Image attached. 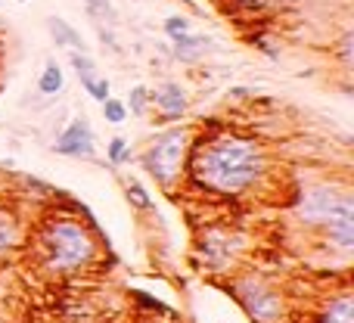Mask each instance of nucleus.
I'll use <instances>...</instances> for the list:
<instances>
[{
  "label": "nucleus",
  "mask_w": 354,
  "mask_h": 323,
  "mask_svg": "<svg viewBox=\"0 0 354 323\" xmlns=\"http://www.w3.org/2000/svg\"><path fill=\"white\" fill-rule=\"evenodd\" d=\"M193 174L214 193L239 196L268 174V153L258 140L221 134L193 153Z\"/></svg>",
  "instance_id": "nucleus-1"
},
{
  "label": "nucleus",
  "mask_w": 354,
  "mask_h": 323,
  "mask_svg": "<svg viewBox=\"0 0 354 323\" xmlns=\"http://www.w3.org/2000/svg\"><path fill=\"white\" fill-rule=\"evenodd\" d=\"M41 252L44 261L56 274L81 270L97 258V239L91 227L75 218H50L41 230Z\"/></svg>",
  "instance_id": "nucleus-2"
},
{
  "label": "nucleus",
  "mask_w": 354,
  "mask_h": 323,
  "mask_svg": "<svg viewBox=\"0 0 354 323\" xmlns=\"http://www.w3.org/2000/svg\"><path fill=\"white\" fill-rule=\"evenodd\" d=\"M189 149H193V134L187 128H171L165 134H159L143 153V168L147 174H153L165 190H171L183 171Z\"/></svg>",
  "instance_id": "nucleus-3"
},
{
  "label": "nucleus",
  "mask_w": 354,
  "mask_h": 323,
  "mask_svg": "<svg viewBox=\"0 0 354 323\" xmlns=\"http://www.w3.org/2000/svg\"><path fill=\"white\" fill-rule=\"evenodd\" d=\"M299 214L305 224H314V227H326L330 221L336 218H345V214H354V199L348 193H339L336 187H311L305 196H301V205H299Z\"/></svg>",
  "instance_id": "nucleus-4"
},
{
  "label": "nucleus",
  "mask_w": 354,
  "mask_h": 323,
  "mask_svg": "<svg viewBox=\"0 0 354 323\" xmlns=\"http://www.w3.org/2000/svg\"><path fill=\"white\" fill-rule=\"evenodd\" d=\"M239 305L245 308L255 323H280L283 314H286V305H283V295L277 289H270L264 280L258 277H243V280L233 286Z\"/></svg>",
  "instance_id": "nucleus-5"
},
{
  "label": "nucleus",
  "mask_w": 354,
  "mask_h": 323,
  "mask_svg": "<svg viewBox=\"0 0 354 323\" xmlns=\"http://www.w3.org/2000/svg\"><path fill=\"white\" fill-rule=\"evenodd\" d=\"M56 156H68V159H93V131L87 124V118H75L53 143Z\"/></svg>",
  "instance_id": "nucleus-6"
},
{
  "label": "nucleus",
  "mask_w": 354,
  "mask_h": 323,
  "mask_svg": "<svg viewBox=\"0 0 354 323\" xmlns=\"http://www.w3.org/2000/svg\"><path fill=\"white\" fill-rule=\"evenodd\" d=\"M149 103H156V109L162 112L165 122H174L187 112V91H183L177 81H162L153 93H149Z\"/></svg>",
  "instance_id": "nucleus-7"
},
{
  "label": "nucleus",
  "mask_w": 354,
  "mask_h": 323,
  "mask_svg": "<svg viewBox=\"0 0 354 323\" xmlns=\"http://www.w3.org/2000/svg\"><path fill=\"white\" fill-rule=\"evenodd\" d=\"M47 31H50V37H53L59 47H72V50H78V53H87V50H84V37H81L78 31L66 22V19L50 16L47 19Z\"/></svg>",
  "instance_id": "nucleus-8"
},
{
  "label": "nucleus",
  "mask_w": 354,
  "mask_h": 323,
  "mask_svg": "<svg viewBox=\"0 0 354 323\" xmlns=\"http://www.w3.org/2000/svg\"><path fill=\"white\" fill-rule=\"evenodd\" d=\"M208 47H212V41L202 35H187V37H177L174 41V59L180 62H199L202 56L208 53Z\"/></svg>",
  "instance_id": "nucleus-9"
},
{
  "label": "nucleus",
  "mask_w": 354,
  "mask_h": 323,
  "mask_svg": "<svg viewBox=\"0 0 354 323\" xmlns=\"http://www.w3.org/2000/svg\"><path fill=\"white\" fill-rule=\"evenodd\" d=\"M317 323H354V299L351 293H342L336 299H330V305L320 311Z\"/></svg>",
  "instance_id": "nucleus-10"
},
{
  "label": "nucleus",
  "mask_w": 354,
  "mask_h": 323,
  "mask_svg": "<svg viewBox=\"0 0 354 323\" xmlns=\"http://www.w3.org/2000/svg\"><path fill=\"white\" fill-rule=\"evenodd\" d=\"M324 230H326V239H330L333 246H339L342 252H348L354 246V214H345V218L330 221Z\"/></svg>",
  "instance_id": "nucleus-11"
},
{
  "label": "nucleus",
  "mask_w": 354,
  "mask_h": 323,
  "mask_svg": "<svg viewBox=\"0 0 354 323\" xmlns=\"http://www.w3.org/2000/svg\"><path fill=\"white\" fill-rule=\"evenodd\" d=\"M22 239V227H19V218L6 208H0V255L12 252Z\"/></svg>",
  "instance_id": "nucleus-12"
},
{
  "label": "nucleus",
  "mask_w": 354,
  "mask_h": 323,
  "mask_svg": "<svg viewBox=\"0 0 354 323\" xmlns=\"http://www.w3.org/2000/svg\"><path fill=\"white\" fill-rule=\"evenodd\" d=\"M84 6H87V16H91L97 25L112 28V25L118 22V12H115V6H112L109 0H84Z\"/></svg>",
  "instance_id": "nucleus-13"
},
{
  "label": "nucleus",
  "mask_w": 354,
  "mask_h": 323,
  "mask_svg": "<svg viewBox=\"0 0 354 323\" xmlns=\"http://www.w3.org/2000/svg\"><path fill=\"white\" fill-rule=\"evenodd\" d=\"M37 91L44 93V97H53V93H59L62 91V68L56 66L53 59L44 66V72H41V78H37Z\"/></svg>",
  "instance_id": "nucleus-14"
},
{
  "label": "nucleus",
  "mask_w": 354,
  "mask_h": 323,
  "mask_svg": "<svg viewBox=\"0 0 354 323\" xmlns=\"http://www.w3.org/2000/svg\"><path fill=\"white\" fill-rule=\"evenodd\" d=\"M78 78H81V84H84V91L91 93L93 100H100V103H103V100L109 97V81H106V78H100V75H97V68H93V72H81Z\"/></svg>",
  "instance_id": "nucleus-15"
},
{
  "label": "nucleus",
  "mask_w": 354,
  "mask_h": 323,
  "mask_svg": "<svg viewBox=\"0 0 354 323\" xmlns=\"http://www.w3.org/2000/svg\"><path fill=\"white\" fill-rule=\"evenodd\" d=\"M106 159H109L112 165H124L131 159V149H128V140L124 137H112L109 147H106Z\"/></svg>",
  "instance_id": "nucleus-16"
},
{
  "label": "nucleus",
  "mask_w": 354,
  "mask_h": 323,
  "mask_svg": "<svg viewBox=\"0 0 354 323\" xmlns=\"http://www.w3.org/2000/svg\"><path fill=\"white\" fill-rule=\"evenodd\" d=\"M103 116H106V122H109V124H122L124 118H128V109H124L122 100L106 97L103 100Z\"/></svg>",
  "instance_id": "nucleus-17"
},
{
  "label": "nucleus",
  "mask_w": 354,
  "mask_h": 323,
  "mask_svg": "<svg viewBox=\"0 0 354 323\" xmlns=\"http://www.w3.org/2000/svg\"><path fill=\"white\" fill-rule=\"evenodd\" d=\"M131 103L124 106V109H131L134 112V116H143V112H147V106H149V87H143V84H137L134 91H131Z\"/></svg>",
  "instance_id": "nucleus-18"
},
{
  "label": "nucleus",
  "mask_w": 354,
  "mask_h": 323,
  "mask_svg": "<svg viewBox=\"0 0 354 323\" xmlns=\"http://www.w3.org/2000/svg\"><path fill=\"white\" fill-rule=\"evenodd\" d=\"M165 35L171 37V41H177V37H187L189 35V22L183 16H168L165 19Z\"/></svg>",
  "instance_id": "nucleus-19"
},
{
  "label": "nucleus",
  "mask_w": 354,
  "mask_h": 323,
  "mask_svg": "<svg viewBox=\"0 0 354 323\" xmlns=\"http://www.w3.org/2000/svg\"><path fill=\"white\" fill-rule=\"evenodd\" d=\"M128 196H131V202H134V205L140 208V212H153V202H149L147 190H143L137 181H131V183H128Z\"/></svg>",
  "instance_id": "nucleus-20"
},
{
  "label": "nucleus",
  "mask_w": 354,
  "mask_h": 323,
  "mask_svg": "<svg viewBox=\"0 0 354 323\" xmlns=\"http://www.w3.org/2000/svg\"><path fill=\"white\" fill-rule=\"evenodd\" d=\"M68 62H72L75 66V72H93V68H97V62L91 59V56L87 53H78V50H72V53H68Z\"/></svg>",
  "instance_id": "nucleus-21"
},
{
  "label": "nucleus",
  "mask_w": 354,
  "mask_h": 323,
  "mask_svg": "<svg viewBox=\"0 0 354 323\" xmlns=\"http://www.w3.org/2000/svg\"><path fill=\"white\" fill-rule=\"evenodd\" d=\"M233 3L245 6V10H264V6H274L277 0H233Z\"/></svg>",
  "instance_id": "nucleus-22"
},
{
  "label": "nucleus",
  "mask_w": 354,
  "mask_h": 323,
  "mask_svg": "<svg viewBox=\"0 0 354 323\" xmlns=\"http://www.w3.org/2000/svg\"><path fill=\"white\" fill-rule=\"evenodd\" d=\"M339 56H342L345 66H351V31L342 37V47H339Z\"/></svg>",
  "instance_id": "nucleus-23"
},
{
  "label": "nucleus",
  "mask_w": 354,
  "mask_h": 323,
  "mask_svg": "<svg viewBox=\"0 0 354 323\" xmlns=\"http://www.w3.org/2000/svg\"><path fill=\"white\" fill-rule=\"evenodd\" d=\"M252 93H255L252 87H233V91H230V100H245V97H252Z\"/></svg>",
  "instance_id": "nucleus-24"
},
{
  "label": "nucleus",
  "mask_w": 354,
  "mask_h": 323,
  "mask_svg": "<svg viewBox=\"0 0 354 323\" xmlns=\"http://www.w3.org/2000/svg\"><path fill=\"white\" fill-rule=\"evenodd\" d=\"M0 47H3V44H0Z\"/></svg>",
  "instance_id": "nucleus-25"
}]
</instances>
